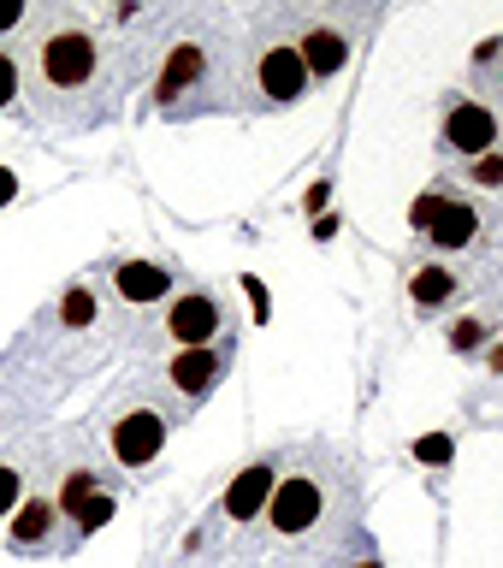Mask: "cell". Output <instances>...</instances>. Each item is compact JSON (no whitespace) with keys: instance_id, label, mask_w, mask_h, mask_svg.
I'll list each match as a JSON object with an SVG mask.
<instances>
[{"instance_id":"cell-17","label":"cell","mask_w":503,"mask_h":568,"mask_svg":"<svg viewBox=\"0 0 503 568\" xmlns=\"http://www.w3.org/2000/svg\"><path fill=\"white\" fill-rule=\"evenodd\" d=\"M439 207H444V195H426V202H415V225H433Z\"/></svg>"},{"instance_id":"cell-3","label":"cell","mask_w":503,"mask_h":568,"mask_svg":"<svg viewBox=\"0 0 503 568\" xmlns=\"http://www.w3.org/2000/svg\"><path fill=\"white\" fill-rule=\"evenodd\" d=\"M60 521H66V509L60 504H48V497H30L24 509H18V521H12V532H7V545L18 550V557H42V550H66L53 532H60Z\"/></svg>"},{"instance_id":"cell-16","label":"cell","mask_w":503,"mask_h":568,"mask_svg":"<svg viewBox=\"0 0 503 568\" xmlns=\"http://www.w3.org/2000/svg\"><path fill=\"white\" fill-rule=\"evenodd\" d=\"M12 504H18V474L0 468V515H12Z\"/></svg>"},{"instance_id":"cell-13","label":"cell","mask_w":503,"mask_h":568,"mask_svg":"<svg viewBox=\"0 0 503 568\" xmlns=\"http://www.w3.org/2000/svg\"><path fill=\"white\" fill-rule=\"evenodd\" d=\"M444 296H451V273H415V302L433 308V302H444Z\"/></svg>"},{"instance_id":"cell-7","label":"cell","mask_w":503,"mask_h":568,"mask_svg":"<svg viewBox=\"0 0 503 568\" xmlns=\"http://www.w3.org/2000/svg\"><path fill=\"white\" fill-rule=\"evenodd\" d=\"M213 373H220V355H208V349H184L172 362V385L184 390V397H202V390L213 385Z\"/></svg>"},{"instance_id":"cell-1","label":"cell","mask_w":503,"mask_h":568,"mask_svg":"<svg viewBox=\"0 0 503 568\" xmlns=\"http://www.w3.org/2000/svg\"><path fill=\"white\" fill-rule=\"evenodd\" d=\"M42 95L53 89V95H78V89L95 83V36L83 30H60L42 42Z\"/></svg>"},{"instance_id":"cell-19","label":"cell","mask_w":503,"mask_h":568,"mask_svg":"<svg viewBox=\"0 0 503 568\" xmlns=\"http://www.w3.org/2000/svg\"><path fill=\"white\" fill-rule=\"evenodd\" d=\"M362 568H380V562H362Z\"/></svg>"},{"instance_id":"cell-4","label":"cell","mask_w":503,"mask_h":568,"mask_svg":"<svg viewBox=\"0 0 503 568\" xmlns=\"http://www.w3.org/2000/svg\"><path fill=\"white\" fill-rule=\"evenodd\" d=\"M167 332H172L184 349H202L208 337L220 332V302H213V296H202V291H195V296H178V302H172V320H167Z\"/></svg>"},{"instance_id":"cell-5","label":"cell","mask_w":503,"mask_h":568,"mask_svg":"<svg viewBox=\"0 0 503 568\" xmlns=\"http://www.w3.org/2000/svg\"><path fill=\"white\" fill-rule=\"evenodd\" d=\"M444 142H451L456 154H486L497 142V119L486 113V106L462 101V106H451V119H444Z\"/></svg>"},{"instance_id":"cell-9","label":"cell","mask_w":503,"mask_h":568,"mask_svg":"<svg viewBox=\"0 0 503 568\" xmlns=\"http://www.w3.org/2000/svg\"><path fill=\"white\" fill-rule=\"evenodd\" d=\"M273 479H279L273 468H249V474L238 479V486H231V497H225V509L238 515V521H243V515H255V509H261V497L273 491Z\"/></svg>"},{"instance_id":"cell-15","label":"cell","mask_w":503,"mask_h":568,"mask_svg":"<svg viewBox=\"0 0 503 568\" xmlns=\"http://www.w3.org/2000/svg\"><path fill=\"white\" fill-rule=\"evenodd\" d=\"M12 95H18V65H12V53H0V106Z\"/></svg>"},{"instance_id":"cell-11","label":"cell","mask_w":503,"mask_h":568,"mask_svg":"<svg viewBox=\"0 0 503 568\" xmlns=\"http://www.w3.org/2000/svg\"><path fill=\"white\" fill-rule=\"evenodd\" d=\"M469 237H474V207L444 202V207H439V220H433V243H444V248H462Z\"/></svg>"},{"instance_id":"cell-12","label":"cell","mask_w":503,"mask_h":568,"mask_svg":"<svg viewBox=\"0 0 503 568\" xmlns=\"http://www.w3.org/2000/svg\"><path fill=\"white\" fill-rule=\"evenodd\" d=\"M195 71H202V48H172V65H167V78H160V95H178L184 83H195Z\"/></svg>"},{"instance_id":"cell-2","label":"cell","mask_w":503,"mask_h":568,"mask_svg":"<svg viewBox=\"0 0 503 568\" xmlns=\"http://www.w3.org/2000/svg\"><path fill=\"white\" fill-rule=\"evenodd\" d=\"M160 444H167V420H160L154 408H131V415L113 426V456L124 468H149L160 456Z\"/></svg>"},{"instance_id":"cell-10","label":"cell","mask_w":503,"mask_h":568,"mask_svg":"<svg viewBox=\"0 0 503 568\" xmlns=\"http://www.w3.org/2000/svg\"><path fill=\"white\" fill-rule=\"evenodd\" d=\"M350 60V48H344V36H332V30H314L309 42H302V65L309 71H344Z\"/></svg>"},{"instance_id":"cell-14","label":"cell","mask_w":503,"mask_h":568,"mask_svg":"<svg viewBox=\"0 0 503 568\" xmlns=\"http://www.w3.org/2000/svg\"><path fill=\"white\" fill-rule=\"evenodd\" d=\"M24 18H30V0H0V36H7V30H18Z\"/></svg>"},{"instance_id":"cell-18","label":"cell","mask_w":503,"mask_h":568,"mask_svg":"<svg viewBox=\"0 0 503 568\" xmlns=\"http://www.w3.org/2000/svg\"><path fill=\"white\" fill-rule=\"evenodd\" d=\"M503 178V160H480V184H497Z\"/></svg>"},{"instance_id":"cell-6","label":"cell","mask_w":503,"mask_h":568,"mask_svg":"<svg viewBox=\"0 0 503 568\" xmlns=\"http://www.w3.org/2000/svg\"><path fill=\"white\" fill-rule=\"evenodd\" d=\"M302 83H309V65H302V48H266L261 60V89L273 101H296Z\"/></svg>"},{"instance_id":"cell-8","label":"cell","mask_w":503,"mask_h":568,"mask_svg":"<svg viewBox=\"0 0 503 568\" xmlns=\"http://www.w3.org/2000/svg\"><path fill=\"white\" fill-rule=\"evenodd\" d=\"M119 291H124V302H160L167 296V273L131 261V266H119Z\"/></svg>"}]
</instances>
